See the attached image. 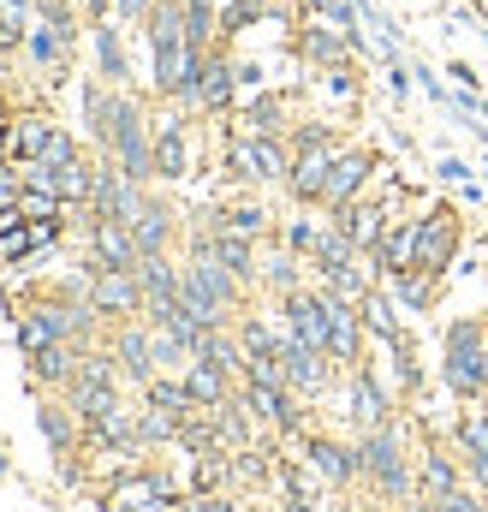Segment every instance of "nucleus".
Masks as SVG:
<instances>
[{
	"mask_svg": "<svg viewBox=\"0 0 488 512\" xmlns=\"http://www.w3.org/2000/svg\"><path fill=\"white\" fill-rule=\"evenodd\" d=\"M90 256H96L102 268H137L143 251H137L131 221H90Z\"/></svg>",
	"mask_w": 488,
	"mask_h": 512,
	"instance_id": "15",
	"label": "nucleus"
},
{
	"mask_svg": "<svg viewBox=\"0 0 488 512\" xmlns=\"http://www.w3.org/2000/svg\"><path fill=\"white\" fill-rule=\"evenodd\" d=\"M197 512H239V501H203Z\"/></svg>",
	"mask_w": 488,
	"mask_h": 512,
	"instance_id": "42",
	"label": "nucleus"
},
{
	"mask_svg": "<svg viewBox=\"0 0 488 512\" xmlns=\"http://www.w3.org/2000/svg\"><path fill=\"white\" fill-rule=\"evenodd\" d=\"M280 370H286V387L292 393H304V399H316V393H328V382H334V358L328 352H310L304 340H280Z\"/></svg>",
	"mask_w": 488,
	"mask_h": 512,
	"instance_id": "11",
	"label": "nucleus"
},
{
	"mask_svg": "<svg viewBox=\"0 0 488 512\" xmlns=\"http://www.w3.org/2000/svg\"><path fill=\"white\" fill-rule=\"evenodd\" d=\"M304 471L328 489H352L358 483V447L346 441H328V435H310L304 441Z\"/></svg>",
	"mask_w": 488,
	"mask_h": 512,
	"instance_id": "12",
	"label": "nucleus"
},
{
	"mask_svg": "<svg viewBox=\"0 0 488 512\" xmlns=\"http://www.w3.org/2000/svg\"><path fill=\"white\" fill-rule=\"evenodd\" d=\"M387 90H393L399 102L411 96V66H405V60H393V66H387Z\"/></svg>",
	"mask_w": 488,
	"mask_h": 512,
	"instance_id": "37",
	"label": "nucleus"
},
{
	"mask_svg": "<svg viewBox=\"0 0 488 512\" xmlns=\"http://www.w3.org/2000/svg\"><path fill=\"white\" fill-rule=\"evenodd\" d=\"M346 382H352V423H358V429H381V423H393V399L381 393V382H375L369 364L346 370Z\"/></svg>",
	"mask_w": 488,
	"mask_h": 512,
	"instance_id": "17",
	"label": "nucleus"
},
{
	"mask_svg": "<svg viewBox=\"0 0 488 512\" xmlns=\"http://www.w3.org/2000/svg\"><path fill=\"white\" fill-rule=\"evenodd\" d=\"M298 48H304V60H316L322 72H346V66H352V54H358V36H352V30L310 24V30L298 36Z\"/></svg>",
	"mask_w": 488,
	"mask_h": 512,
	"instance_id": "16",
	"label": "nucleus"
},
{
	"mask_svg": "<svg viewBox=\"0 0 488 512\" xmlns=\"http://www.w3.org/2000/svg\"><path fill=\"white\" fill-rule=\"evenodd\" d=\"M96 66H102V84L125 90L131 60H125V42H120V24H114V18H96Z\"/></svg>",
	"mask_w": 488,
	"mask_h": 512,
	"instance_id": "24",
	"label": "nucleus"
},
{
	"mask_svg": "<svg viewBox=\"0 0 488 512\" xmlns=\"http://www.w3.org/2000/svg\"><path fill=\"white\" fill-rule=\"evenodd\" d=\"M459 245H465V221H459V203H429L423 215H417V256H411V268H423V274H453V262H459Z\"/></svg>",
	"mask_w": 488,
	"mask_h": 512,
	"instance_id": "5",
	"label": "nucleus"
},
{
	"mask_svg": "<svg viewBox=\"0 0 488 512\" xmlns=\"http://www.w3.org/2000/svg\"><path fill=\"white\" fill-rule=\"evenodd\" d=\"M90 304L102 310V322H131V316H143V280H137V268H102L96 262V280H90Z\"/></svg>",
	"mask_w": 488,
	"mask_h": 512,
	"instance_id": "7",
	"label": "nucleus"
},
{
	"mask_svg": "<svg viewBox=\"0 0 488 512\" xmlns=\"http://www.w3.org/2000/svg\"><path fill=\"white\" fill-rule=\"evenodd\" d=\"M0 477H6V459H0Z\"/></svg>",
	"mask_w": 488,
	"mask_h": 512,
	"instance_id": "47",
	"label": "nucleus"
},
{
	"mask_svg": "<svg viewBox=\"0 0 488 512\" xmlns=\"http://www.w3.org/2000/svg\"><path fill=\"white\" fill-rule=\"evenodd\" d=\"M78 358H84V346L54 340V346L30 352V382H36V387H72V376H78Z\"/></svg>",
	"mask_w": 488,
	"mask_h": 512,
	"instance_id": "20",
	"label": "nucleus"
},
{
	"mask_svg": "<svg viewBox=\"0 0 488 512\" xmlns=\"http://www.w3.org/2000/svg\"><path fill=\"white\" fill-rule=\"evenodd\" d=\"M483 179H488V149H483Z\"/></svg>",
	"mask_w": 488,
	"mask_h": 512,
	"instance_id": "46",
	"label": "nucleus"
},
{
	"mask_svg": "<svg viewBox=\"0 0 488 512\" xmlns=\"http://www.w3.org/2000/svg\"><path fill=\"white\" fill-rule=\"evenodd\" d=\"M36 161H48V167L60 173V167H72V161H84V149H78V137H72L66 126H54V137H48V149H42Z\"/></svg>",
	"mask_w": 488,
	"mask_h": 512,
	"instance_id": "35",
	"label": "nucleus"
},
{
	"mask_svg": "<svg viewBox=\"0 0 488 512\" xmlns=\"http://www.w3.org/2000/svg\"><path fill=\"white\" fill-rule=\"evenodd\" d=\"M483 393H488V346H483Z\"/></svg>",
	"mask_w": 488,
	"mask_h": 512,
	"instance_id": "44",
	"label": "nucleus"
},
{
	"mask_svg": "<svg viewBox=\"0 0 488 512\" xmlns=\"http://www.w3.org/2000/svg\"><path fill=\"white\" fill-rule=\"evenodd\" d=\"M18 215H24V221H60V215H66V197H60V191H30V185H24Z\"/></svg>",
	"mask_w": 488,
	"mask_h": 512,
	"instance_id": "32",
	"label": "nucleus"
},
{
	"mask_svg": "<svg viewBox=\"0 0 488 512\" xmlns=\"http://www.w3.org/2000/svg\"><path fill=\"white\" fill-rule=\"evenodd\" d=\"M292 167H286V191H292V203L298 209H316V197H322V179H328V167L346 155V143L334 137L328 126H304L292 143Z\"/></svg>",
	"mask_w": 488,
	"mask_h": 512,
	"instance_id": "3",
	"label": "nucleus"
},
{
	"mask_svg": "<svg viewBox=\"0 0 488 512\" xmlns=\"http://www.w3.org/2000/svg\"><path fill=\"white\" fill-rule=\"evenodd\" d=\"M435 286H441V280H435V274H423V268H405V274H393V280H387V292L399 298V310H405V316L435 310Z\"/></svg>",
	"mask_w": 488,
	"mask_h": 512,
	"instance_id": "26",
	"label": "nucleus"
},
{
	"mask_svg": "<svg viewBox=\"0 0 488 512\" xmlns=\"http://www.w3.org/2000/svg\"><path fill=\"white\" fill-rule=\"evenodd\" d=\"M233 96H239V66L221 54V48H209V60H203V78H197V114H227L233 108Z\"/></svg>",
	"mask_w": 488,
	"mask_h": 512,
	"instance_id": "13",
	"label": "nucleus"
},
{
	"mask_svg": "<svg viewBox=\"0 0 488 512\" xmlns=\"http://www.w3.org/2000/svg\"><path fill=\"white\" fill-rule=\"evenodd\" d=\"M286 167H292V149L280 137H233L227 143V173L244 185H274V179H286Z\"/></svg>",
	"mask_w": 488,
	"mask_h": 512,
	"instance_id": "6",
	"label": "nucleus"
},
{
	"mask_svg": "<svg viewBox=\"0 0 488 512\" xmlns=\"http://www.w3.org/2000/svg\"><path fill=\"white\" fill-rule=\"evenodd\" d=\"M185 126L179 120H161L155 126V179H185Z\"/></svg>",
	"mask_w": 488,
	"mask_h": 512,
	"instance_id": "28",
	"label": "nucleus"
},
{
	"mask_svg": "<svg viewBox=\"0 0 488 512\" xmlns=\"http://www.w3.org/2000/svg\"><path fill=\"white\" fill-rule=\"evenodd\" d=\"M304 268H310V262H304L298 251H274V256H268V268H262V280L286 298V292H298V286H304Z\"/></svg>",
	"mask_w": 488,
	"mask_h": 512,
	"instance_id": "30",
	"label": "nucleus"
},
{
	"mask_svg": "<svg viewBox=\"0 0 488 512\" xmlns=\"http://www.w3.org/2000/svg\"><path fill=\"white\" fill-rule=\"evenodd\" d=\"M465 477H471V483H477V489L488 495V453H477V459H465Z\"/></svg>",
	"mask_w": 488,
	"mask_h": 512,
	"instance_id": "41",
	"label": "nucleus"
},
{
	"mask_svg": "<svg viewBox=\"0 0 488 512\" xmlns=\"http://www.w3.org/2000/svg\"><path fill=\"white\" fill-rule=\"evenodd\" d=\"M6 120H12V114H6V102H0V126H6Z\"/></svg>",
	"mask_w": 488,
	"mask_h": 512,
	"instance_id": "45",
	"label": "nucleus"
},
{
	"mask_svg": "<svg viewBox=\"0 0 488 512\" xmlns=\"http://www.w3.org/2000/svg\"><path fill=\"white\" fill-rule=\"evenodd\" d=\"M423 501H429L435 512H488V495L483 489H465V483L447 489V495H423Z\"/></svg>",
	"mask_w": 488,
	"mask_h": 512,
	"instance_id": "34",
	"label": "nucleus"
},
{
	"mask_svg": "<svg viewBox=\"0 0 488 512\" xmlns=\"http://www.w3.org/2000/svg\"><path fill=\"white\" fill-rule=\"evenodd\" d=\"M36 423H42V435H48L54 459L66 465V459H72V447H78V429H84V423H78V411H72V405H60V399H42V405H36Z\"/></svg>",
	"mask_w": 488,
	"mask_h": 512,
	"instance_id": "22",
	"label": "nucleus"
},
{
	"mask_svg": "<svg viewBox=\"0 0 488 512\" xmlns=\"http://www.w3.org/2000/svg\"><path fill=\"white\" fill-rule=\"evenodd\" d=\"M375 173H381V161H375L369 149H346V155H340V161L328 167V179H322V197H316V209H328V215H334V209H346L352 197H364V191H369V179H375Z\"/></svg>",
	"mask_w": 488,
	"mask_h": 512,
	"instance_id": "8",
	"label": "nucleus"
},
{
	"mask_svg": "<svg viewBox=\"0 0 488 512\" xmlns=\"http://www.w3.org/2000/svg\"><path fill=\"white\" fill-rule=\"evenodd\" d=\"M114 358H120V376L137 387H149L161 370H155V328L143 322V316H131L114 328Z\"/></svg>",
	"mask_w": 488,
	"mask_h": 512,
	"instance_id": "10",
	"label": "nucleus"
},
{
	"mask_svg": "<svg viewBox=\"0 0 488 512\" xmlns=\"http://www.w3.org/2000/svg\"><path fill=\"white\" fill-rule=\"evenodd\" d=\"M185 387H191L197 405H227V399H233V376H227L215 358H191V364H185Z\"/></svg>",
	"mask_w": 488,
	"mask_h": 512,
	"instance_id": "25",
	"label": "nucleus"
},
{
	"mask_svg": "<svg viewBox=\"0 0 488 512\" xmlns=\"http://www.w3.org/2000/svg\"><path fill=\"white\" fill-rule=\"evenodd\" d=\"M459 483H465L459 447H429L423 465H417V495H447V489H459Z\"/></svg>",
	"mask_w": 488,
	"mask_h": 512,
	"instance_id": "19",
	"label": "nucleus"
},
{
	"mask_svg": "<svg viewBox=\"0 0 488 512\" xmlns=\"http://www.w3.org/2000/svg\"><path fill=\"white\" fill-rule=\"evenodd\" d=\"M447 78H453V90H483V78H477L465 60H453V66H447Z\"/></svg>",
	"mask_w": 488,
	"mask_h": 512,
	"instance_id": "40",
	"label": "nucleus"
},
{
	"mask_svg": "<svg viewBox=\"0 0 488 512\" xmlns=\"http://www.w3.org/2000/svg\"><path fill=\"white\" fill-rule=\"evenodd\" d=\"M316 233H322V221H310V215L286 221V251H298L304 262H310V251H316Z\"/></svg>",
	"mask_w": 488,
	"mask_h": 512,
	"instance_id": "36",
	"label": "nucleus"
},
{
	"mask_svg": "<svg viewBox=\"0 0 488 512\" xmlns=\"http://www.w3.org/2000/svg\"><path fill=\"white\" fill-rule=\"evenodd\" d=\"M280 131H286V102L262 90V96H256V102H250V108L239 114L233 137H280Z\"/></svg>",
	"mask_w": 488,
	"mask_h": 512,
	"instance_id": "27",
	"label": "nucleus"
},
{
	"mask_svg": "<svg viewBox=\"0 0 488 512\" xmlns=\"http://www.w3.org/2000/svg\"><path fill=\"white\" fill-rule=\"evenodd\" d=\"M387 352H393V370H399V387H405V393H417V387H423V364H417V346H411V334H399V340H393Z\"/></svg>",
	"mask_w": 488,
	"mask_h": 512,
	"instance_id": "33",
	"label": "nucleus"
},
{
	"mask_svg": "<svg viewBox=\"0 0 488 512\" xmlns=\"http://www.w3.org/2000/svg\"><path fill=\"white\" fill-rule=\"evenodd\" d=\"M215 227H233V233H244V239H262V233H268V209H262V203L215 209Z\"/></svg>",
	"mask_w": 488,
	"mask_h": 512,
	"instance_id": "31",
	"label": "nucleus"
},
{
	"mask_svg": "<svg viewBox=\"0 0 488 512\" xmlns=\"http://www.w3.org/2000/svg\"><path fill=\"white\" fill-rule=\"evenodd\" d=\"M209 256L221 262V268H233V280H256L262 268H256V239H244V233H233V227H215L209 233Z\"/></svg>",
	"mask_w": 488,
	"mask_h": 512,
	"instance_id": "21",
	"label": "nucleus"
},
{
	"mask_svg": "<svg viewBox=\"0 0 488 512\" xmlns=\"http://www.w3.org/2000/svg\"><path fill=\"white\" fill-rule=\"evenodd\" d=\"M405 512H435V507H429V501H423V495H417V507H405Z\"/></svg>",
	"mask_w": 488,
	"mask_h": 512,
	"instance_id": "43",
	"label": "nucleus"
},
{
	"mask_svg": "<svg viewBox=\"0 0 488 512\" xmlns=\"http://www.w3.org/2000/svg\"><path fill=\"white\" fill-rule=\"evenodd\" d=\"M173 227H179V221H173V209H167L161 197H149V191H143V203H137V215H131L137 251H143V256H161L167 245H173Z\"/></svg>",
	"mask_w": 488,
	"mask_h": 512,
	"instance_id": "18",
	"label": "nucleus"
},
{
	"mask_svg": "<svg viewBox=\"0 0 488 512\" xmlns=\"http://www.w3.org/2000/svg\"><path fill=\"white\" fill-rule=\"evenodd\" d=\"M358 310H364V328L381 340V346H393V340L405 334V322H399L405 310H399V298H393L387 286H369L364 298H358Z\"/></svg>",
	"mask_w": 488,
	"mask_h": 512,
	"instance_id": "23",
	"label": "nucleus"
},
{
	"mask_svg": "<svg viewBox=\"0 0 488 512\" xmlns=\"http://www.w3.org/2000/svg\"><path fill=\"white\" fill-rule=\"evenodd\" d=\"M453 447H459V459L488 453V411H459L453 417Z\"/></svg>",
	"mask_w": 488,
	"mask_h": 512,
	"instance_id": "29",
	"label": "nucleus"
},
{
	"mask_svg": "<svg viewBox=\"0 0 488 512\" xmlns=\"http://www.w3.org/2000/svg\"><path fill=\"white\" fill-rule=\"evenodd\" d=\"M149 6H155V0H114V18H125V24H143V18H149Z\"/></svg>",
	"mask_w": 488,
	"mask_h": 512,
	"instance_id": "39",
	"label": "nucleus"
},
{
	"mask_svg": "<svg viewBox=\"0 0 488 512\" xmlns=\"http://www.w3.org/2000/svg\"><path fill=\"white\" fill-rule=\"evenodd\" d=\"M411 256H417V221H411V215H393L387 233H381V245H375V256H369V268H375L381 280H393V274L411 268Z\"/></svg>",
	"mask_w": 488,
	"mask_h": 512,
	"instance_id": "14",
	"label": "nucleus"
},
{
	"mask_svg": "<svg viewBox=\"0 0 488 512\" xmlns=\"http://www.w3.org/2000/svg\"><path fill=\"white\" fill-rule=\"evenodd\" d=\"M435 173H441L447 185H465V179H471V167H465L459 155H441V161H435Z\"/></svg>",
	"mask_w": 488,
	"mask_h": 512,
	"instance_id": "38",
	"label": "nucleus"
},
{
	"mask_svg": "<svg viewBox=\"0 0 488 512\" xmlns=\"http://www.w3.org/2000/svg\"><path fill=\"white\" fill-rule=\"evenodd\" d=\"M364 310L352 304V298H334L328 292V358H334V370H358V358H364Z\"/></svg>",
	"mask_w": 488,
	"mask_h": 512,
	"instance_id": "9",
	"label": "nucleus"
},
{
	"mask_svg": "<svg viewBox=\"0 0 488 512\" xmlns=\"http://www.w3.org/2000/svg\"><path fill=\"white\" fill-rule=\"evenodd\" d=\"M358 483H369L381 501H411L417 495V471L405 453V429L381 423V429H358Z\"/></svg>",
	"mask_w": 488,
	"mask_h": 512,
	"instance_id": "1",
	"label": "nucleus"
},
{
	"mask_svg": "<svg viewBox=\"0 0 488 512\" xmlns=\"http://www.w3.org/2000/svg\"><path fill=\"white\" fill-rule=\"evenodd\" d=\"M483 346H488V328L477 316H459L447 328V346H441V382L453 387V399L477 405L483 399Z\"/></svg>",
	"mask_w": 488,
	"mask_h": 512,
	"instance_id": "4",
	"label": "nucleus"
},
{
	"mask_svg": "<svg viewBox=\"0 0 488 512\" xmlns=\"http://www.w3.org/2000/svg\"><path fill=\"white\" fill-rule=\"evenodd\" d=\"M102 149H108V161L120 167L131 185H149L155 179V126L143 120V108H137L131 90H114V114H108Z\"/></svg>",
	"mask_w": 488,
	"mask_h": 512,
	"instance_id": "2",
	"label": "nucleus"
}]
</instances>
